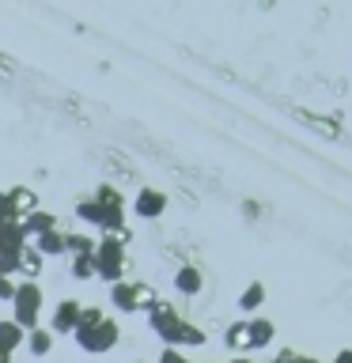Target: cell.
I'll list each match as a JSON object with an SVG mask.
<instances>
[{
  "mask_svg": "<svg viewBox=\"0 0 352 363\" xmlns=\"http://www.w3.org/2000/svg\"><path fill=\"white\" fill-rule=\"evenodd\" d=\"M144 314H148V329H152L167 348H201L204 340H209L197 325L186 322V318L175 311V303H167V299H155Z\"/></svg>",
  "mask_w": 352,
  "mask_h": 363,
  "instance_id": "1",
  "label": "cell"
},
{
  "mask_svg": "<svg viewBox=\"0 0 352 363\" xmlns=\"http://www.w3.org/2000/svg\"><path fill=\"white\" fill-rule=\"evenodd\" d=\"M72 340L79 345V352H87V356H106V352H114V345H118V322L102 318L95 325H76Z\"/></svg>",
  "mask_w": 352,
  "mask_h": 363,
  "instance_id": "2",
  "label": "cell"
},
{
  "mask_svg": "<svg viewBox=\"0 0 352 363\" xmlns=\"http://www.w3.org/2000/svg\"><path fill=\"white\" fill-rule=\"evenodd\" d=\"M95 269L106 284H118L125 272V242L121 235H102L95 238Z\"/></svg>",
  "mask_w": 352,
  "mask_h": 363,
  "instance_id": "3",
  "label": "cell"
},
{
  "mask_svg": "<svg viewBox=\"0 0 352 363\" xmlns=\"http://www.w3.org/2000/svg\"><path fill=\"white\" fill-rule=\"evenodd\" d=\"M42 303H45V295H42L38 284L23 280V284H16V295H11V318H16L23 329H34L38 325V314H42Z\"/></svg>",
  "mask_w": 352,
  "mask_h": 363,
  "instance_id": "4",
  "label": "cell"
},
{
  "mask_svg": "<svg viewBox=\"0 0 352 363\" xmlns=\"http://www.w3.org/2000/svg\"><path fill=\"white\" fill-rule=\"evenodd\" d=\"M155 303V295H144L141 284H129V280H118L110 284V306L121 314H136V311H148Z\"/></svg>",
  "mask_w": 352,
  "mask_h": 363,
  "instance_id": "5",
  "label": "cell"
},
{
  "mask_svg": "<svg viewBox=\"0 0 352 363\" xmlns=\"http://www.w3.org/2000/svg\"><path fill=\"white\" fill-rule=\"evenodd\" d=\"M79 311H84V303L79 299H61L53 306V318H50V333L57 337H72L76 333V325H79Z\"/></svg>",
  "mask_w": 352,
  "mask_h": 363,
  "instance_id": "6",
  "label": "cell"
},
{
  "mask_svg": "<svg viewBox=\"0 0 352 363\" xmlns=\"http://www.w3.org/2000/svg\"><path fill=\"white\" fill-rule=\"evenodd\" d=\"M133 212L141 216V220H159V216L167 212V193H163V189L144 186V189L133 197Z\"/></svg>",
  "mask_w": 352,
  "mask_h": 363,
  "instance_id": "7",
  "label": "cell"
},
{
  "mask_svg": "<svg viewBox=\"0 0 352 363\" xmlns=\"http://www.w3.org/2000/svg\"><path fill=\"white\" fill-rule=\"evenodd\" d=\"M273 337H277V325H273L269 318H246V348L250 352L269 348Z\"/></svg>",
  "mask_w": 352,
  "mask_h": 363,
  "instance_id": "8",
  "label": "cell"
},
{
  "mask_svg": "<svg viewBox=\"0 0 352 363\" xmlns=\"http://www.w3.org/2000/svg\"><path fill=\"white\" fill-rule=\"evenodd\" d=\"M19 227L27 231V238H38V235H45V231H57V216L45 212V208H34V212H27V216L19 220Z\"/></svg>",
  "mask_w": 352,
  "mask_h": 363,
  "instance_id": "9",
  "label": "cell"
},
{
  "mask_svg": "<svg viewBox=\"0 0 352 363\" xmlns=\"http://www.w3.org/2000/svg\"><path fill=\"white\" fill-rule=\"evenodd\" d=\"M23 340H27V329H23L16 318H4V322H0V352H19L23 348Z\"/></svg>",
  "mask_w": 352,
  "mask_h": 363,
  "instance_id": "10",
  "label": "cell"
},
{
  "mask_svg": "<svg viewBox=\"0 0 352 363\" xmlns=\"http://www.w3.org/2000/svg\"><path fill=\"white\" fill-rule=\"evenodd\" d=\"M175 288H178L182 295H201V291H204V272H201L197 265H182V269L175 272Z\"/></svg>",
  "mask_w": 352,
  "mask_h": 363,
  "instance_id": "11",
  "label": "cell"
},
{
  "mask_svg": "<svg viewBox=\"0 0 352 363\" xmlns=\"http://www.w3.org/2000/svg\"><path fill=\"white\" fill-rule=\"evenodd\" d=\"M23 348H31L34 359H45V356L53 352V333H50V329H42V325H34V329H27V340H23Z\"/></svg>",
  "mask_w": 352,
  "mask_h": 363,
  "instance_id": "12",
  "label": "cell"
},
{
  "mask_svg": "<svg viewBox=\"0 0 352 363\" xmlns=\"http://www.w3.org/2000/svg\"><path fill=\"white\" fill-rule=\"evenodd\" d=\"M261 303H265V284L261 280H250L243 291H238V311L243 314H258Z\"/></svg>",
  "mask_w": 352,
  "mask_h": 363,
  "instance_id": "13",
  "label": "cell"
},
{
  "mask_svg": "<svg viewBox=\"0 0 352 363\" xmlns=\"http://www.w3.org/2000/svg\"><path fill=\"white\" fill-rule=\"evenodd\" d=\"M31 246L38 250L42 257H61L65 254V231H61V227H57V231H45L38 238H31Z\"/></svg>",
  "mask_w": 352,
  "mask_h": 363,
  "instance_id": "14",
  "label": "cell"
},
{
  "mask_svg": "<svg viewBox=\"0 0 352 363\" xmlns=\"http://www.w3.org/2000/svg\"><path fill=\"white\" fill-rule=\"evenodd\" d=\"M102 216H106V204H99L95 197H84V201H76V220H79V223L102 227Z\"/></svg>",
  "mask_w": 352,
  "mask_h": 363,
  "instance_id": "15",
  "label": "cell"
},
{
  "mask_svg": "<svg viewBox=\"0 0 352 363\" xmlns=\"http://www.w3.org/2000/svg\"><path fill=\"white\" fill-rule=\"evenodd\" d=\"M42 265H45V257L27 242V246H23V254H19V272H27V280H34L42 272Z\"/></svg>",
  "mask_w": 352,
  "mask_h": 363,
  "instance_id": "16",
  "label": "cell"
},
{
  "mask_svg": "<svg viewBox=\"0 0 352 363\" xmlns=\"http://www.w3.org/2000/svg\"><path fill=\"white\" fill-rule=\"evenodd\" d=\"M65 254H68V257H76V254H95V238L84 235V231L65 235Z\"/></svg>",
  "mask_w": 352,
  "mask_h": 363,
  "instance_id": "17",
  "label": "cell"
},
{
  "mask_svg": "<svg viewBox=\"0 0 352 363\" xmlns=\"http://www.w3.org/2000/svg\"><path fill=\"white\" fill-rule=\"evenodd\" d=\"M68 269H72V277H76V280H91V277H99V269H95V254H76V257H68Z\"/></svg>",
  "mask_w": 352,
  "mask_h": 363,
  "instance_id": "18",
  "label": "cell"
},
{
  "mask_svg": "<svg viewBox=\"0 0 352 363\" xmlns=\"http://www.w3.org/2000/svg\"><path fill=\"white\" fill-rule=\"evenodd\" d=\"M95 201H99V204H106V208H125V197H121V189L106 186V182H102V186L95 189Z\"/></svg>",
  "mask_w": 352,
  "mask_h": 363,
  "instance_id": "19",
  "label": "cell"
},
{
  "mask_svg": "<svg viewBox=\"0 0 352 363\" xmlns=\"http://www.w3.org/2000/svg\"><path fill=\"white\" fill-rule=\"evenodd\" d=\"M11 201H16L19 216H27V212H34V208H38V197H34L31 189H11Z\"/></svg>",
  "mask_w": 352,
  "mask_h": 363,
  "instance_id": "20",
  "label": "cell"
},
{
  "mask_svg": "<svg viewBox=\"0 0 352 363\" xmlns=\"http://www.w3.org/2000/svg\"><path fill=\"white\" fill-rule=\"evenodd\" d=\"M23 216L16 208V201H11V193H0V223H19Z\"/></svg>",
  "mask_w": 352,
  "mask_h": 363,
  "instance_id": "21",
  "label": "cell"
},
{
  "mask_svg": "<svg viewBox=\"0 0 352 363\" xmlns=\"http://www.w3.org/2000/svg\"><path fill=\"white\" fill-rule=\"evenodd\" d=\"M227 345L231 348H246V318L235 325H227Z\"/></svg>",
  "mask_w": 352,
  "mask_h": 363,
  "instance_id": "22",
  "label": "cell"
},
{
  "mask_svg": "<svg viewBox=\"0 0 352 363\" xmlns=\"http://www.w3.org/2000/svg\"><path fill=\"white\" fill-rule=\"evenodd\" d=\"M159 363H193V359H186V352H182V348H163V352H159Z\"/></svg>",
  "mask_w": 352,
  "mask_h": 363,
  "instance_id": "23",
  "label": "cell"
},
{
  "mask_svg": "<svg viewBox=\"0 0 352 363\" xmlns=\"http://www.w3.org/2000/svg\"><path fill=\"white\" fill-rule=\"evenodd\" d=\"M102 318L106 314H102L99 306H84V311H79V325H95V322H102Z\"/></svg>",
  "mask_w": 352,
  "mask_h": 363,
  "instance_id": "24",
  "label": "cell"
},
{
  "mask_svg": "<svg viewBox=\"0 0 352 363\" xmlns=\"http://www.w3.org/2000/svg\"><path fill=\"white\" fill-rule=\"evenodd\" d=\"M11 295H16V284H11L8 277H0V299H8V303H11Z\"/></svg>",
  "mask_w": 352,
  "mask_h": 363,
  "instance_id": "25",
  "label": "cell"
},
{
  "mask_svg": "<svg viewBox=\"0 0 352 363\" xmlns=\"http://www.w3.org/2000/svg\"><path fill=\"white\" fill-rule=\"evenodd\" d=\"M273 363H299V352L284 348V352H277V359H273Z\"/></svg>",
  "mask_w": 352,
  "mask_h": 363,
  "instance_id": "26",
  "label": "cell"
},
{
  "mask_svg": "<svg viewBox=\"0 0 352 363\" xmlns=\"http://www.w3.org/2000/svg\"><path fill=\"white\" fill-rule=\"evenodd\" d=\"M334 363H352V348H341L337 356H334Z\"/></svg>",
  "mask_w": 352,
  "mask_h": 363,
  "instance_id": "27",
  "label": "cell"
},
{
  "mask_svg": "<svg viewBox=\"0 0 352 363\" xmlns=\"http://www.w3.org/2000/svg\"><path fill=\"white\" fill-rule=\"evenodd\" d=\"M227 363H254V359H246V356H231Z\"/></svg>",
  "mask_w": 352,
  "mask_h": 363,
  "instance_id": "28",
  "label": "cell"
},
{
  "mask_svg": "<svg viewBox=\"0 0 352 363\" xmlns=\"http://www.w3.org/2000/svg\"><path fill=\"white\" fill-rule=\"evenodd\" d=\"M0 277H8V272H4V261H0Z\"/></svg>",
  "mask_w": 352,
  "mask_h": 363,
  "instance_id": "29",
  "label": "cell"
}]
</instances>
